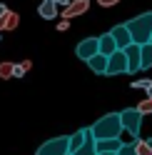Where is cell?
<instances>
[{"instance_id": "cell-25", "label": "cell", "mask_w": 152, "mask_h": 155, "mask_svg": "<svg viewBox=\"0 0 152 155\" xmlns=\"http://www.w3.org/2000/svg\"><path fill=\"white\" fill-rule=\"evenodd\" d=\"M52 3H55V5H65V8H68V5H70V0H52Z\"/></svg>"}, {"instance_id": "cell-6", "label": "cell", "mask_w": 152, "mask_h": 155, "mask_svg": "<svg viewBox=\"0 0 152 155\" xmlns=\"http://www.w3.org/2000/svg\"><path fill=\"white\" fill-rule=\"evenodd\" d=\"M75 53H78L80 60L87 63L92 55H97V53H100V40H97V38H85V40H80V43H78Z\"/></svg>"}, {"instance_id": "cell-14", "label": "cell", "mask_w": 152, "mask_h": 155, "mask_svg": "<svg viewBox=\"0 0 152 155\" xmlns=\"http://www.w3.org/2000/svg\"><path fill=\"white\" fill-rule=\"evenodd\" d=\"M37 15H40L43 20H52V18L58 15V5H55L52 0H43V3L37 5Z\"/></svg>"}, {"instance_id": "cell-1", "label": "cell", "mask_w": 152, "mask_h": 155, "mask_svg": "<svg viewBox=\"0 0 152 155\" xmlns=\"http://www.w3.org/2000/svg\"><path fill=\"white\" fill-rule=\"evenodd\" d=\"M92 135L95 140H110V138H120L122 135V120L120 113H107L92 125Z\"/></svg>"}, {"instance_id": "cell-27", "label": "cell", "mask_w": 152, "mask_h": 155, "mask_svg": "<svg viewBox=\"0 0 152 155\" xmlns=\"http://www.w3.org/2000/svg\"><path fill=\"white\" fill-rule=\"evenodd\" d=\"M147 98H152V85H150V88H147Z\"/></svg>"}, {"instance_id": "cell-10", "label": "cell", "mask_w": 152, "mask_h": 155, "mask_svg": "<svg viewBox=\"0 0 152 155\" xmlns=\"http://www.w3.org/2000/svg\"><path fill=\"white\" fill-rule=\"evenodd\" d=\"M75 155H97V148H95V135H92V128H85V143L82 148L75 153Z\"/></svg>"}, {"instance_id": "cell-24", "label": "cell", "mask_w": 152, "mask_h": 155, "mask_svg": "<svg viewBox=\"0 0 152 155\" xmlns=\"http://www.w3.org/2000/svg\"><path fill=\"white\" fill-rule=\"evenodd\" d=\"M68 28H70V20H60V23H58V30H60V33H65Z\"/></svg>"}, {"instance_id": "cell-2", "label": "cell", "mask_w": 152, "mask_h": 155, "mask_svg": "<svg viewBox=\"0 0 152 155\" xmlns=\"http://www.w3.org/2000/svg\"><path fill=\"white\" fill-rule=\"evenodd\" d=\"M125 25L132 35V43H137V45L150 43V38H152V13H142L137 18H132V20H127Z\"/></svg>"}, {"instance_id": "cell-19", "label": "cell", "mask_w": 152, "mask_h": 155, "mask_svg": "<svg viewBox=\"0 0 152 155\" xmlns=\"http://www.w3.org/2000/svg\"><path fill=\"white\" fill-rule=\"evenodd\" d=\"M117 155H137V148H135V140H132V143H122V148L117 150Z\"/></svg>"}, {"instance_id": "cell-9", "label": "cell", "mask_w": 152, "mask_h": 155, "mask_svg": "<svg viewBox=\"0 0 152 155\" xmlns=\"http://www.w3.org/2000/svg\"><path fill=\"white\" fill-rule=\"evenodd\" d=\"M87 8H90V0H72V3L65 8L62 20H72V18H78V15H85Z\"/></svg>"}, {"instance_id": "cell-17", "label": "cell", "mask_w": 152, "mask_h": 155, "mask_svg": "<svg viewBox=\"0 0 152 155\" xmlns=\"http://www.w3.org/2000/svg\"><path fill=\"white\" fill-rule=\"evenodd\" d=\"M152 68V43H145L142 45V70Z\"/></svg>"}, {"instance_id": "cell-21", "label": "cell", "mask_w": 152, "mask_h": 155, "mask_svg": "<svg viewBox=\"0 0 152 155\" xmlns=\"http://www.w3.org/2000/svg\"><path fill=\"white\" fill-rule=\"evenodd\" d=\"M137 110H140L142 115H147V113L152 115V98H145V100H142V103L137 105Z\"/></svg>"}, {"instance_id": "cell-28", "label": "cell", "mask_w": 152, "mask_h": 155, "mask_svg": "<svg viewBox=\"0 0 152 155\" xmlns=\"http://www.w3.org/2000/svg\"><path fill=\"white\" fill-rule=\"evenodd\" d=\"M97 155H117V153H97Z\"/></svg>"}, {"instance_id": "cell-15", "label": "cell", "mask_w": 152, "mask_h": 155, "mask_svg": "<svg viewBox=\"0 0 152 155\" xmlns=\"http://www.w3.org/2000/svg\"><path fill=\"white\" fill-rule=\"evenodd\" d=\"M17 23H20V15L13 13V10H8L3 18H0V33H3V30H15Z\"/></svg>"}, {"instance_id": "cell-13", "label": "cell", "mask_w": 152, "mask_h": 155, "mask_svg": "<svg viewBox=\"0 0 152 155\" xmlns=\"http://www.w3.org/2000/svg\"><path fill=\"white\" fill-rule=\"evenodd\" d=\"M87 65H90V70H92V73H97V75H105V70H107V55H102V53L92 55L90 60H87Z\"/></svg>"}, {"instance_id": "cell-4", "label": "cell", "mask_w": 152, "mask_h": 155, "mask_svg": "<svg viewBox=\"0 0 152 155\" xmlns=\"http://www.w3.org/2000/svg\"><path fill=\"white\" fill-rule=\"evenodd\" d=\"M120 120H122V130L130 133L132 138H140V130H142V113L137 108H127L120 113Z\"/></svg>"}, {"instance_id": "cell-16", "label": "cell", "mask_w": 152, "mask_h": 155, "mask_svg": "<svg viewBox=\"0 0 152 155\" xmlns=\"http://www.w3.org/2000/svg\"><path fill=\"white\" fill-rule=\"evenodd\" d=\"M82 143H85V128L70 135V155H75V153H78V150L82 148Z\"/></svg>"}, {"instance_id": "cell-20", "label": "cell", "mask_w": 152, "mask_h": 155, "mask_svg": "<svg viewBox=\"0 0 152 155\" xmlns=\"http://www.w3.org/2000/svg\"><path fill=\"white\" fill-rule=\"evenodd\" d=\"M13 68H15V63H0V78H13Z\"/></svg>"}, {"instance_id": "cell-8", "label": "cell", "mask_w": 152, "mask_h": 155, "mask_svg": "<svg viewBox=\"0 0 152 155\" xmlns=\"http://www.w3.org/2000/svg\"><path fill=\"white\" fill-rule=\"evenodd\" d=\"M110 35L115 38V43H117L120 50H127V48L132 45V35H130V30H127L125 23H122V25H115V28L110 30Z\"/></svg>"}, {"instance_id": "cell-22", "label": "cell", "mask_w": 152, "mask_h": 155, "mask_svg": "<svg viewBox=\"0 0 152 155\" xmlns=\"http://www.w3.org/2000/svg\"><path fill=\"white\" fill-rule=\"evenodd\" d=\"M150 85H152V80H135V83H132V88H135V90H147Z\"/></svg>"}, {"instance_id": "cell-12", "label": "cell", "mask_w": 152, "mask_h": 155, "mask_svg": "<svg viewBox=\"0 0 152 155\" xmlns=\"http://www.w3.org/2000/svg\"><path fill=\"white\" fill-rule=\"evenodd\" d=\"M97 40H100V53H102V55H107V58H110L112 53H115V50H120V48H117V43H115V38H112L110 33L100 35Z\"/></svg>"}, {"instance_id": "cell-3", "label": "cell", "mask_w": 152, "mask_h": 155, "mask_svg": "<svg viewBox=\"0 0 152 155\" xmlns=\"http://www.w3.org/2000/svg\"><path fill=\"white\" fill-rule=\"evenodd\" d=\"M35 155H70V135H60V138L45 140Z\"/></svg>"}, {"instance_id": "cell-18", "label": "cell", "mask_w": 152, "mask_h": 155, "mask_svg": "<svg viewBox=\"0 0 152 155\" xmlns=\"http://www.w3.org/2000/svg\"><path fill=\"white\" fill-rule=\"evenodd\" d=\"M30 60H25V63H15V68H13V78H23L27 70H30Z\"/></svg>"}, {"instance_id": "cell-23", "label": "cell", "mask_w": 152, "mask_h": 155, "mask_svg": "<svg viewBox=\"0 0 152 155\" xmlns=\"http://www.w3.org/2000/svg\"><path fill=\"white\" fill-rule=\"evenodd\" d=\"M117 3H120V0H97V5H102V8H112Z\"/></svg>"}, {"instance_id": "cell-26", "label": "cell", "mask_w": 152, "mask_h": 155, "mask_svg": "<svg viewBox=\"0 0 152 155\" xmlns=\"http://www.w3.org/2000/svg\"><path fill=\"white\" fill-rule=\"evenodd\" d=\"M5 13H8V5H5V3H0V18H3Z\"/></svg>"}, {"instance_id": "cell-29", "label": "cell", "mask_w": 152, "mask_h": 155, "mask_svg": "<svg viewBox=\"0 0 152 155\" xmlns=\"http://www.w3.org/2000/svg\"><path fill=\"white\" fill-rule=\"evenodd\" d=\"M150 43H152V38H150Z\"/></svg>"}, {"instance_id": "cell-7", "label": "cell", "mask_w": 152, "mask_h": 155, "mask_svg": "<svg viewBox=\"0 0 152 155\" xmlns=\"http://www.w3.org/2000/svg\"><path fill=\"white\" fill-rule=\"evenodd\" d=\"M125 55H127V73H137V70H142V45L132 43L127 50H125Z\"/></svg>"}, {"instance_id": "cell-5", "label": "cell", "mask_w": 152, "mask_h": 155, "mask_svg": "<svg viewBox=\"0 0 152 155\" xmlns=\"http://www.w3.org/2000/svg\"><path fill=\"white\" fill-rule=\"evenodd\" d=\"M122 73H127V55H125V50H115L107 58L105 75H122Z\"/></svg>"}, {"instance_id": "cell-11", "label": "cell", "mask_w": 152, "mask_h": 155, "mask_svg": "<svg viewBox=\"0 0 152 155\" xmlns=\"http://www.w3.org/2000/svg\"><path fill=\"white\" fill-rule=\"evenodd\" d=\"M95 148L97 153H117L122 148V140L120 138H110V140H95Z\"/></svg>"}]
</instances>
